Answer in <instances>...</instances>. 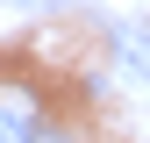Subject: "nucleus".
I'll return each instance as SVG.
<instances>
[{
	"label": "nucleus",
	"mask_w": 150,
	"mask_h": 143,
	"mask_svg": "<svg viewBox=\"0 0 150 143\" xmlns=\"http://www.w3.org/2000/svg\"><path fill=\"white\" fill-rule=\"evenodd\" d=\"M43 93H36L29 79H0V143H36L43 129Z\"/></svg>",
	"instance_id": "obj_1"
},
{
	"label": "nucleus",
	"mask_w": 150,
	"mask_h": 143,
	"mask_svg": "<svg viewBox=\"0 0 150 143\" xmlns=\"http://www.w3.org/2000/svg\"><path fill=\"white\" fill-rule=\"evenodd\" d=\"M107 50L122 57L129 79H143V86H150V36H143L136 22H107Z\"/></svg>",
	"instance_id": "obj_2"
},
{
	"label": "nucleus",
	"mask_w": 150,
	"mask_h": 143,
	"mask_svg": "<svg viewBox=\"0 0 150 143\" xmlns=\"http://www.w3.org/2000/svg\"><path fill=\"white\" fill-rule=\"evenodd\" d=\"M36 143H71V129H57V122H43V129H36Z\"/></svg>",
	"instance_id": "obj_3"
}]
</instances>
